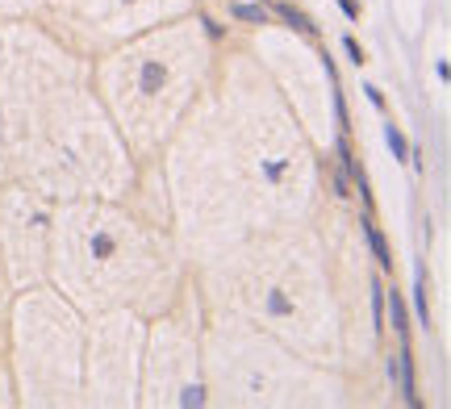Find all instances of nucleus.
Instances as JSON below:
<instances>
[{
  "mask_svg": "<svg viewBox=\"0 0 451 409\" xmlns=\"http://www.w3.org/2000/svg\"><path fill=\"white\" fill-rule=\"evenodd\" d=\"M393 380L402 384L406 405H418V393H414V360H409V351H402V355L393 360Z\"/></svg>",
  "mask_w": 451,
  "mask_h": 409,
  "instance_id": "nucleus-1",
  "label": "nucleus"
},
{
  "mask_svg": "<svg viewBox=\"0 0 451 409\" xmlns=\"http://www.w3.org/2000/svg\"><path fill=\"white\" fill-rule=\"evenodd\" d=\"M363 92H368V100H372L376 109H385V96H380V92H376V88H363Z\"/></svg>",
  "mask_w": 451,
  "mask_h": 409,
  "instance_id": "nucleus-13",
  "label": "nucleus"
},
{
  "mask_svg": "<svg viewBox=\"0 0 451 409\" xmlns=\"http://www.w3.org/2000/svg\"><path fill=\"white\" fill-rule=\"evenodd\" d=\"M230 17L234 21H247V25H268V8L255 4V0H234L230 4Z\"/></svg>",
  "mask_w": 451,
  "mask_h": 409,
  "instance_id": "nucleus-3",
  "label": "nucleus"
},
{
  "mask_svg": "<svg viewBox=\"0 0 451 409\" xmlns=\"http://www.w3.org/2000/svg\"><path fill=\"white\" fill-rule=\"evenodd\" d=\"M372 326H376V334L389 330V326H385V292H380V288L372 292Z\"/></svg>",
  "mask_w": 451,
  "mask_h": 409,
  "instance_id": "nucleus-7",
  "label": "nucleus"
},
{
  "mask_svg": "<svg viewBox=\"0 0 451 409\" xmlns=\"http://www.w3.org/2000/svg\"><path fill=\"white\" fill-rule=\"evenodd\" d=\"M363 238H368V247H372V259H376V263L389 272V268H393V255H389V242H385V234L376 230V222H372V218H363Z\"/></svg>",
  "mask_w": 451,
  "mask_h": 409,
  "instance_id": "nucleus-2",
  "label": "nucleus"
},
{
  "mask_svg": "<svg viewBox=\"0 0 451 409\" xmlns=\"http://www.w3.org/2000/svg\"><path fill=\"white\" fill-rule=\"evenodd\" d=\"M385 134H389V150H393V155H397V159H409V146H406V138L397 134V126H389V130H385Z\"/></svg>",
  "mask_w": 451,
  "mask_h": 409,
  "instance_id": "nucleus-9",
  "label": "nucleus"
},
{
  "mask_svg": "<svg viewBox=\"0 0 451 409\" xmlns=\"http://www.w3.org/2000/svg\"><path fill=\"white\" fill-rule=\"evenodd\" d=\"M414 305H418V321L430 326V309H426V288H422V275H418V288H414Z\"/></svg>",
  "mask_w": 451,
  "mask_h": 409,
  "instance_id": "nucleus-8",
  "label": "nucleus"
},
{
  "mask_svg": "<svg viewBox=\"0 0 451 409\" xmlns=\"http://www.w3.org/2000/svg\"><path fill=\"white\" fill-rule=\"evenodd\" d=\"M339 4H343V13H347V17H351V21H356V17H360V4H356V0H339Z\"/></svg>",
  "mask_w": 451,
  "mask_h": 409,
  "instance_id": "nucleus-12",
  "label": "nucleus"
},
{
  "mask_svg": "<svg viewBox=\"0 0 451 409\" xmlns=\"http://www.w3.org/2000/svg\"><path fill=\"white\" fill-rule=\"evenodd\" d=\"M389 318H393V330H397V334H402V338H406V301H402V292H397V288H389Z\"/></svg>",
  "mask_w": 451,
  "mask_h": 409,
  "instance_id": "nucleus-6",
  "label": "nucleus"
},
{
  "mask_svg": "<svg viewBox=\"0 0 451 409\" xmlns=\"http://www.w3.org/2000/svg\"><path fill=\"white\" fill-rule=\"evenodd\" d=\"M276 13H280V21H288V25H293V30H301V34H314V30H317L314 21H310L301 8H293L288 0H280V4H276Z\"/></svg>",
  "mask_w": 451,
  "mask_h": 409,
  "instance_id": "nucleus-4",
  "label": "nucleus"
},
{
  "mask_svg": "<svg viewBox=\"0 0 451 409\" xmlns=\"http://www.w3.org/2000/svg\"><path fill=\"white\" fill-rule=\"evenodd\" d=\"M343 50H347L356 63H363V50H360V42H356V38H343Z\"/></svg>",
  "mask_w": 451,
  "mask_h": 409,
  "instance_id": "nucleus-11",
  "label": "nucleus"
},
{
  "mask_svg": "<svg viewBox=\"0 0 451 409\" xmlns=\"http://www.w3.org/2000/svg\"><path fill=\"white\" fill-rule=\"evenodd\" d=\"M334 196H351V176L347 172H334Z\"/></svg>",
  "mask_w": 451,
  "mask_h": 409,
  "instance_id": "nucleus-10",
  "label": "nucleus"
},
{
  "mask_svg": "<svg viewBox=\"0 0 451 409\" xmlns=\"http://www.w3.org/2000/svg\"><path fill=\"white\" fill-rule=\"evenodd\" d=\"M334 159H339V172H347L351 180H356V176H363L360 167H356V155H351V146H347V134H339V142H334Z\"/></svg>",
  "mask_w": 451,
  "mask_h": 409,
  "instance_id": "nucleus-5",
  "label": "nucleus"
}]
</instances>
